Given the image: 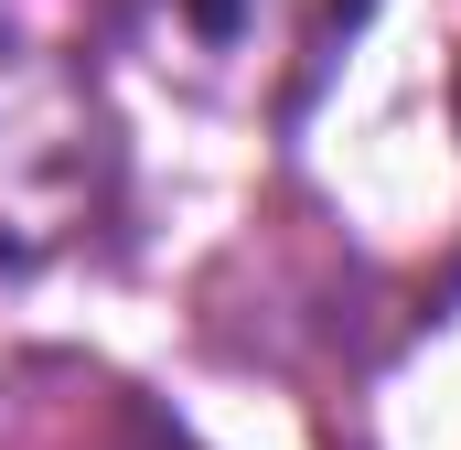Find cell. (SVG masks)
I'll use <instances>...</instances> for the list:
<instances>
[{
    "mask_svg": "<svg viewBox=\"0 0 461 450\" xmlns=\"http://www.w3.org/2000/svg\"><path fill=\"white\" fill-rule=\"evenodd\" d=\"M451 108H461V86H451Z\"/></svg>",
    "mask_w": 461,
    "mask_h": 450,
    "instance_id": "obj_1",
    "label": "cell"
},
{
    "mask_svg": "<svg viewBox=\"0 0 461 450\" xmlns=\"http://www.w3.org/2000/svg\"><path fill=\"white\" fill-rule=\"evenodd\" d=\"M161 450H183V440H161Z\"/></svg>",
    "mask_w": 461,
    "mask_h": 450,
    "instance_id": "obj_2",
    "label": "cell"
}]
</instances>
